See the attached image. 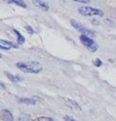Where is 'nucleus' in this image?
Returning <instances> with one entry per match:
<instances>
[{
	"label": "nucleus",
	"instance_id": "12",
	"mask_svg": "<svg viewBox=\"0 0 116 121\" xmlns=\"http://www.w3.org/2000/svg\"><path fill=\"white\" fill-rule=\"evenodd\" d=\"M14 32L17 34V37H18V39H17V42H18V44H20V45H22V44H24V37L18 32L17 30H14Z\"/></svg>",
	"mask_w": 116,
	"mask_h": 121
},
{
	"label": "nucleus",
	"instance_id": "3",
	"mask_svg": "<svg viewBox=\"0 0 116 121\" xmlns=\"http://www.w3.org/2000/svg\"><path fill=\"white\" fill-rule=\"evenodd\" d=\"M80 40H81L82 44L87 49H89L90 51L96 52V51L97 50L98 46H97V44L92 38H90V37H88V36H85V35H82L80 36Z\"/></svg>",
	"mask_w": 116,
	"mask_h": 121
},
{
	"label": "nucleus",
	"instance_id": "17",
	"mask_svg": "<svg viewBox=\"0 0 116 121\" xmlns=\"http://www.w3.org/2000/svg\"><path fill=\"white\" fill-rule=\"evenodd\" d=\"M25 28H26V30H27V32L29 33V35H33V34L35 33V32H34V30H33V29H32V28L30 27V26H26Z\"/></svg>",
	"mask_w": 116,
	"mask_h": 121
},
{
	"label": "nucleus",
	"instance_id": "2",
	"mask_svg": "<svg viewBox=\"0 0 116 121\" xmlns=\"http://www.w3.org/2000/svg\"><path fill=\"white\" fill-rule=\"evenodd\" d=\"M79 13L83 16H99V17H102L104 15L101 9L92 8V7H81L79 9Z\"/></svg>",
	"mask_w": 116,
	"mask_h": 121
},
{
	"label": "nucleus",
	"instance_id": "16",
	"mask_svg": "<svg viewBox=\"0 0 116 121\" xmlns=\"http://www.w3.org/2000/svg\"><path fill=\"white\" fill-rule=\"evenodd\" d=\"M94 63H95V65H96V66H97V67H98V66H101L102 61L99 60V59H97V60H95V62H94Z\"/></svg>",
	"mask_w": 116,
	"mask_h": 121
},
{
	"label": "nucleus",
	"instance_id": "10",
	"mask_svg": "<svg viewBox=\"0 0 116 121\" xmlns=\"http://www.w3.org/2000/svg\"><path fill=\"white\" fill-rule=\"evenodd\" d=\"M5 75L8 76V78H10V81H12V82H14V83L22 81V78H21L20 76H14V75H12V74H10L9 72H5Z\"/></svg>",
	"mask_w": 116,
	"mask_h": 121
},
{
	"label": "nucleus",
	"instance_id": "1",
	"mask_svg": "<svg viewBox=\"0 0 116 121\" xmlns=\"http://www.w3.org/2000/svg\"><path fill=\"white\" fill-rule=\"evenodd\" d=\"M16 66L23 72L29 74H39L42 71V65L39 61L31 60L26 62H17Z\"/></svg>",
	"mask_w": 116,
	"mask_h": 121
},
{
	"label": "nucleus",
	"instance_id": "8",
	"mask_svg": "<svg viewBox=\"0 0 116 121\" xmlns=\"http://www.w3.org/2000/svg\"><path fill=\"white\" fill-rule=\"evenodd\" d=\"M2 116H3V119L5 121H14V117L12 114L8 109H4L2 111Z\"/></svg>",
	"mask_w": 116,
	"mask_h": 121
},
{
	"label": "nucleus",
	"instance_id": "9",
	"mask_svg": "<svg viewBox=\"0 0 116 121\" xmlns=\"http://www.w3.org/2000/svg\"><path fill=\"white\" fill-rule=\"evenodd\" d=\"M34 4L38 7V8H39L40 9H42L44 11H47V10H49V5L48 4H46L45 2L43 1H39V0H34Z\"/></svg>",
	"mask_w": 116,
	"mask_h": 121
},
{
	"label": "nucleus",
	"instance_id": "18",
	"mask_svg": "<svg viewBox=\"0 0 116 121\" xmlns=\"http://www.w3.org/2000/svg\"><path fill=\"white\" fill-rule=\"evenodd\" d=\"M75 2H77V3H82V4H87L90 1L89 0H75Z\"/></svg>",
	"mask_w": 116,
	"mask_h": 121
},
{
	"label": "nucleus",
	"instance_id": "7",
	"mask_svg": "<svg viewBox=\"0 0 116 121\" xmlns=\"http://www.w3.org/2000/svg\"><path fill=\"white\" fill-rule=\"evenodd\" d=\"M12 48H18V45H16L12 42L7 41V40L0 39V48L5 49V50H9V49H10Z\"/></svg>",
	"mask_w": 116,
	"mask_h": 121
},
{
	"label": "nucleus",
	"instance_id": "20",
	"mask_svg": "<svg viewBox=\"0 0 116 121\" xmlns=\"http://www.w3.org/2000/svg\"><path fill=\"white\" fill-rule=\"evenodd\" d=\"M1 58H2V54L0 53V59H1Z\"/></svg>",
	"mask_w": 116,
	"mask_h": 121
},
{
	"label": "nucleus",
	"instance_id": "13",
	"mask_svg": "<svg viewBox=\"0 0 116 121\" xmlns=\"http://www.w3.org/2000/svg\"><path fill=\"white\" fill-rule=\"evenodd\" d=\"M30 115L27 114H22L19 117V121H30Z\"/></svg>",
	"mask_w": 116,
	"mask_h": 121
},
{
	"label": "nucleus",
	"instance_id": "5",
	"mask_svg": "<svg viewBox=\"0 0 116 121\" xmlns=\"http://www.w3.org/2000/svg\"><path fill=\"white\" fill-rule=\"evenodd\" d=\"M63 101H64L65 104H67L68 107H70V108L73 109V110H79V111H82V107H81V105H80L77 102L73 101V100H71V99H68V98H63Z\"/></svg>",
	"mask_w": 116,
	"mask_h": 121
},
{
	"label": "nucleus",
	"instance_id": "14",
	"mask_svg": "<svg viewBox=\"0 0 116 121\" xmlns=\"http://www.w3.org/2000/svg\"><path fill=\"white\" fill-rule=\"evenodd\" d=\"M34 121H54V120L53 118H51V117H40L36 118Z\"/></svg>",
	"mask_w": 116,
	"mask_h": 121
},
{
	"label": "nucleus",
	"instance_id": "19",
	"mask_svg": "<svg viewBox=\"0 0 116 121\" xmlns=\"http://www.w3.org/2000/svg\"><path fill=\"white\" fill-rule=\"evenodd\" d=\"M0 90H6V85L0 82Z\"/></svg>",
	"mask_w": 116,
	"mask_h": 121
},
{
	"label": "nucleus",
	"instance_id": "11",
	"mask_svg": "<svg viewBox=\"0 0 116 121\" xmlns=\"http://www.w3.org/2000/svg\"><path fill=\"white\" fill-rule=\"evenodd\" d=\"M9 3H11V4H15L16 6H19V7H22V8H24V9H25L26 8V4L24 3V2H23V1H17V0H11V1H9Z\"/></svg>",
	"mask_w": 116,
	"mask_h": 121
},
{
	"label": "nucleus",
	"instance_id": "15",
	"mask_svg": "<svg viewBox=\"0 0 116 121\" xmlns=\"http://www.w3.org/2000/svg\"><path fill=\"white\" fill-rule=\"evenodd\" d=\"M64 119H65V121H78L76 120L75 118H73L72 117H69V116H65Z\"/></svg>",
	"mask_w": 116,
	"mask_h": 121
},
{
	"label": "nucleus",
	"instance_id": "6",
	"mask_svg": "<svg viewBox=\"0 0 116 121\" xmlns=\"http://www.w3.org/2000/svg\"><path fill=\"white\" fill-rule=\"evenodd\" d=\"M40 99L38 97H34V98H19L18 99V103L23 104H28V105H34L36 104L37 101H39Z\"/></svg>",
	"mask_w": 116,
	"mask_h": 121
},
{
	"label": "nucleus",
	"instance_id": "4",
	"mask_svg": "<svg viewBox=\"0 0 116 121\" xmlns=\"http://www.w3.org/2000/svg\"><path fill=\"white\" fill-rule=\"evenodd\" d=\"M70 23L72 24V26L76 29V30H78L79 32H81L82 34V35H85V36H88V37H90V36H94L95 35V33L93 32V31L89 30V29H87L85 27H83L82 24H80L79 22H77L75 20H70Z\"/></svg>",
	"mask_w": 116,
	"mask_h": 121
}]
</instances>
